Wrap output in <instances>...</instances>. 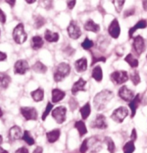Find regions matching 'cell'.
<instances>
[{
    "label": "cell",
    "instance_id": "obj_41",
    "mask_svg": "<svg viewBox=\"0 0 147 153\" xmlns=\"http://www.w3.org/2000/svg\"><path fill=\"white\" fill-rule=\"evenodd\" d=\"M42 5L46 9H50V8L52 7V0H43Z\"/></svg>",
    "mask_w": 147,
    "mask_h": 153
},
{
    "label": "cell",
    "instance_id": "obj_1",
    "mask_svg": "<svg viewBox=\"0 0 147 153\" xmlns=\"http://www.w3.org/2000/svg\"><path fill=\"white\" fill-rule=\"evenodd\" d=\"M113 92L110 90H102L99 93H97L95 95L93 103H94V107L96 110L101 111L103 110L113 97Z\"/></svg>",
    "mask_w": 147,
    "mask_h": 153
},
{
    "label": "cell",
    "instance_id": "obj_9",
    "mask_svg": "<svg viewBox=\"0 0 147 153\" xmlns=\"http://www.w3.org/2000/svg\"><path fill=\"white\" fill-rule=\"evenodd\" d=\"M118 95H119V97L121 98V99H123V100L126 101V102H128V103L134 98L133 91H132L130 88H128L127 86H125V85L121 86V87L119 88Z\"/></svg>",
    "mask_w": 147,
    "mask_h": 153
},
{
    "label": "cell",
    "instance_id": "obj_3",
    "mask_svg": "<svg viewBox=\"0 0 147 153\" xmlns=\"http://www.w3.org/2000/svg\"><path fill=\"white\" fill-rule=\"evenodd\" d=\"M13 40L17 44H23L27 40V33L24 30V25L23 23H19L16 25V27L13 29L12 32Z\"/></svg>",
    "mask_w": 147,
    "mask_h": 153
},
{
    "label": "cell",
    "instance_id": "obj_26",
    "mask_svg": "<svg viewBox=\"0 0 147 153\" xmlns=\"http://www.w3.org/2000/svg\"><path fill=\"white\" fill-rule=\"evenodd\" d=\"M31 97L35 102H40L44 98V90L42 88H37L31 92Z\"/></svg>",
    "mask_w": 147,
    "mask_h": 153
},
{
    "label": "cell",
    "instance_id": "obj_54",
    "mask_svg": "<svg viewBox=\"0 0 147 153\" xmlns=\"http://www.w3.org/2000/svg\"><path fill=\"white\" fill-rule=\"evenodd\" d=\"M2 142H3V138H2V136L0 135V144H1Z\"/></svg>",
    "mask_w": 147,
    "mask_h": 153
},
{
    "label": "cell",
    "instance_id": "obj_35",
    "mask_svg": "<svg viewBox=\"0 0 147 153\" xmlns=\"http://www.w3.org/2000/svg\"><path fill=\"white\" fill-rule=\"evenodd\" d=\"M129 78H130V80L132 81V83H133L134 85H138L140 83V76H139V73H138V71L134 70L132 71L130 75H129Z\"/></svg>",
    "mask_w": 147,
    "mask_h": 153
},
{
    "label": "cell",
    "instance_id": "obj_46",
    "mask_svg": "<svg viewBox=\"0 0 147 153\" xmlns=\"http://www.w3.org/2000/svg\"><path fill=\"white\" fill-rule=\"evenodd\" d=\"M5 2L9 5L10 7H14V5H15V2L16 0H5Z\"/></svg>",
    "mask_w": 147,
    "mask_h": 153
},
{
    "label": "cell",
    "instance_id": "obj_14",
    "mask_svg": "<svg viewBox=\"0 0 147 153\" xmlns=\"http://www.w3.org/2000/svg\"><path fill=\"white\" fill-rule=\"evenodd\" d=\"M87 143H88V149H90L91 152H98L100 151L102 148V143L99 139H97L96 137H91L87 139Z\"/></svg>",
    "mask_w": 147,
    "mask_h": 153
},
{
    "label": "cell",
    "instance_id": "obj_18",
    "mask_svg": "<svg viewBox=\"0 0 147 153\" xmlns=\"http://www.w3.org/2000/svg\"><path fill=\"white\" fill-rule=\"evenodd\" d=\"M64 97H65V92L62 91L61 89L58 88L52 89V92H51V100H52L53 103L60 102Z\"/></svg>",
    "mask_w": 147,
    "mask_h": 153
},
{
    "label": "cell",
    "instance_id": "obj_7",
    "mask_svg": "<svg viewBox=\"0 0 147 153\" xmlns=\"http://www.w3.org/2000/svg\"><path fill=\"white\" fill-rule=\"evenodd\" d=\"M133 49L134 51L136 52V54L138 56H140L146 49V43H145V39L143 38L141 35H137L134 37L133 39Z\"/></svg>",
    "mask_w": 147,
    "mask_h": 153
},
{
    "label": "cell",
    "instance_id": "obj_34",
    "mask_svg": "<svg viewBox=\"0 0 147 153\" xmlns=\"http://www.w3.org/2000/svg\"><path fill=\"white\" fill-rule=\"evenodd\" d=\"M22 139L26 142L28 145H33L34 143H35V141H34L33 137L31 136L29 131L28 130H24L23 131V136H22Z\"/></svg>",
    "mask_w": 147,
    "mask_h": 153
},
{
    "label": "cell",
    "instance_id": "obj_39",
    "mask_svg": "<svg viewBox=\"0 0 147 153\" xmlns=\"http://www.w3.org/2000/svg\"><path fill=\"white\" fill-rule=\"evenodd\" d=\"M106 141H107V149L110 153H114L115 152V144L113 141L111 140V138H106Z\"/></svg>",
    "mask_w": 147,
    "mask_h": 153
},
{
    "label": "cell",
    "instance_id": "obj_27",
    "mask_svg": "<svg viewBox=\"0 0 147 153\" xmlns=\"http://www.w3.org/2000/svg\"><path fill=\"white\" fill-rule=\"evenodd\" d=\"M92 78H93L95 81L100 82L103 78V72H102V68L100 66H95L92 70Z\"/></svg>",
    "mask_w": 147,
    "mask_h": 153
},
{
    "label": "cell",
    "instance_id": "obj_50",
    "mask_svg": "<svg viewBox=\"0 0 147 153\" xmlns=\"http://www.w3.org/2000/svg\"><path fill=\"white\" fill-rule=\"evenodd\" d=\"M142 6H143V9L147 11V0H142Z\"/></svg>",
    "mask_w": 147,
    "mask_h": 153
},
{
    "label": "cell",
    "instance_id": "obj_4",
    "mask_svg": "<svg viewBox=\"0 0 147 153\" xmlns=\"http://www.w3.org/2000/svg\"><path fill=\"white\" fill-rule=\"evenodd\" d=\"M110 79L115 84L121 85L129 79V75L127 72L124 70H117V71L112 72L110 75Z\"/></svg>",
    "mask_w": 147,
    "mask_h": 153
},
{
    "label": "cell",
    "instance_id": "obj_53",
    "mask_svg": "<svg viewBox=\"0 0 147 153\" xmlns=\"http://www.w3.org/2000/svg\"><path fill=\"white\" fill-rule=\"evenodd\" d=\"M2 115H3V111H2V109L0 108V118L2 117Z\"/></svg>",
    "mask_w": 147,
    "mask_h": 153
},
{
    "label": "cell",
    "instance_id": "obj_2",
    "mask_svg": "<svg viewBox=\"0 0 147 153\" xmlns=\"http://www.w3.org/2000/svg\"><path fill=\"white\" fill-rule=\"evenodd\" d=\"M70 71H71L70 65L66 62H61L56 66L55 70H54V73H53V78L56 82H60V81H62L65 77L68 76Z\"/></svg>",
    "mask_w": 147,
    "mask_h": 153
},
{
    "label": "cell",
    "instance_id": "obj_52",
    "mask_svg": "<svg viewBox=\"0 0 147 153\" xmlns=\"http://www.w3.org/2000/svg\"><path fill=\"white\" fill-rule=\"evenodd\" d=\"M25 1H26L28 4H32V3L35 2V0H25Z\"/></svg>",
    "mask_w": 147,
    "mask_h": 153
},
{
    "label": "cell",
    "instance_id": "obj_10",
    "mask_svg": "<svg viewBox=\"0 0 147 153\" xmlns=\"http://www.w3.org/2000/svg\"><path fill=\"white\" fill-rule=\"evenodd\" d=\"M20 113L26 120H36L38 116L37 110L34 107H21Z\"/></svg>",
    "mask_w": 147,
    "mask_h": 153
},
{
    "label": "cell",
    "instance_id": "obj_21",
    "mask_svg": "<svg viewBox=\"0 0 147 153\" xmlns=\"http://www.w3.org/2000/svg\"><path fill=\"white\" fill-rule=\"evenodd\" d=\"M74 66H75L77 72L82 73V72L86 71V69H87V59L85 57H82V58L76 60L75 63H74Z\"/></svg>",
    "mask_w": 147,
    "mask_h": 153
},
{
    "label": "cell",
    "instance_id": "obj_40",
    "mask_svg": "<svg viewBox=\"0 0 147 153\" xmlns=\"http://www.w3.org/2000/svg\"><path fill=\"white\" fill-rule=\"evenodd\" d=\"M88 150V143H87V139H85L82 142L81 146H80V152L81 153H85Z\"/></svg>",
    "mask_w": 147,
    "mask_h": 153
},
{
    "label": "cell",
    "instance_id": "obj_36",
    "mask_svg": "<svg viewBox=\"0 0 147 153\" xmlns=\"http://www.w3.org/2000/svg\"><path fill=\"white\" fill-rule=\"evenodd\" d=\"M134 150H135V145L133 140L128 141L124 145V147H123V152L124 153H133Z\"/></svg>",
    "mask_w": 147,
    "mask_h": 153
},
{
    "label": "cell",
    "instance_id": "obj_11",
    "mask_svg": "<svg viewBox=\"0 0 147 153\" xmlns=\"http://www.w3.org/2000/svg\"><path fill=\"white\" fill-rule=\"evenodd\" d=\"M29 70V64L26 60H18L14 64V73L19 75H24Z\"/></svg>",
    "mask_w": 147,
    "mask_h": 153
},
{
    "label": "cell",
    "instance_id": "obj_51",
    "mask_svg": "<svg viewBox=\"0 0 147 153\" xmlns=\"http://www.w3.org/2000/svg\"><path fill=\"white\" fill-rule=\"evenodd\" d=\"M0 153H9L7 151V150H5V149H3L2 147H0Z\"/></svg>",
    "mask_w": 147,
    "mask_h": 153
},
{
    "label": "cell",
    "instance_id": "obj_19",
    "mask_svg": "<svg viewBox=\"0 0 147 153\" xmlns=\"http://www.w3.org/2000/svg\"><path fill=\"white\" fill-rule=\"evenodd\" d=\"M146 27H147V21H146V20H144V19L139 20V21H138L133 27H131L130 29H129V31H128L129 38H132V37H133V34H134V32L136 30H138V29H144V28H146Z\"/></svg>",
    "mask_w": 147,
    "mask_h": 153
},
{
    "label": "cell",
    "instance_id": "obj_24",
    "mask_svg": "<svg viewBox=\"0 0 147 153\" xmlns=\"http://www.w3.org/2000/svg\"><path fill=\"white\" fill-rule=\"evenodd\" d=\"M46 137L49 143H54L59 139L60 137V130L59 129H53L46 133Z\"/></svg>",
    "mask_w": 147,
    "mask_h": 153
},
{
    "label": "cell",
    "instance_id": "obj_8",
    "mask_svg": "<svg viewBox=\"0 0 147 153\" xmlns=\"http://www.w3.org/2000/svg\"><path fill=\"white\" fill-rule=\"evenodd\" d=\"M67 33H68V36L70 37L71 39H78L80 36H81V29H80L79 25L77 24L76 21L72 20L69 23L68 27H67Z\"/></svg>",
    "mask_w": 147,
    "mask_h": 153
},
{
    "label": "cell",
    "instance_id": "obj_45",
    "mask_svg": "<svg viewBox=\"0 0 147 153\" xmlns=\"http://www.w3.org/2000/svg\"><path fill=\"white\" fill-rule=\"evenodd\" d=\"M7 59V54L2 52V51H0V62L1 61H5V60Z\"/></svg>",
    "mask_w": 147,
    "mask_h": 153
},
{
    "label": "cell",
    "instance_id": "obj_5",
    "mask_svg": "<svg viewBox=\"0 0 147 153\" xmlns=\"http://www.w3.org/2000/svg\"><path fill=\"white\" fill-rule=\"evenodd\" d=\"M128 114H129L128 108L121 106V107H118L117 109H115V110L112 112L111 118H112V120H114L116 123H122L125 118L128 116Z\"/></svg>",
    "mask_w": 147,
    "mask_h": 153
},
{
    "label": "cell",
    "instance_id": "obj_47",
    "mask_svg": "<svg viewBox=\"0 0 147 153\" xmlns=\"http://www.w3.org/2000/svg\"><path fill=\"white\" fill-rule=\"evenodd\" d=\"M33 153H43V148H42V147H40V146L36 147L35 150L33 151Z\"/></svg>",
    "mask_w": 147,
    "mask_h": 153
},
{
    "label": "cell",
    "instance_id": "obj_56",
    "mask_svg": "<svg viewBox=\"0 0 147 153\" xmlns=\"http://www.w3.org/2000/svg\"><path fill=\"white\" fill-rule=\"evenodd\" d=\"M0 33H1V31H0Z\"/></svg>",
    "mask_w": 147,
    "mask_h": 153
},
{
    "label": "cell",
    "instance_id": "obj_43",
    "mask_svg": "<svg viewBox=\"0 0 147 153\" xmlns=\"http://www.w3.org/2000/svg\"><path fill=\"white\" fill-rule=\"evenodd\" d=\"M76 5V0H67V7L68 9H73Z\"/></svg>",
    "mask_w": 147,
    "mask_h": 153
},
{
    "label": "cell",
    "instance_id": "obj_23",
    "mask_svg": "<svg viewBox=\"0 0 147 153\" xmlns=\"http://www.w3.org/2000/svg\"><path fill=\"white\" fill-rule=\"evenodd\" d=\"M44 38L47 42L53 43V42H57L59 40V34L57 32H52L51 30H45L44 32Z\"/></svg>",
    "mask_w": 147,
    "mask_h": 153
},
{
    "label": "cell",
    "instance_id": "obj_25",
    "mask_svg": "<svg viewBox=\"0 0 147 153\" xmlns=\"http://www.w3.org/2000/svg\"><path fill=\"white\" fill-rule=\"evenodd\" d=\"M44 44V42H43V39L40 37L39 35H35L32 37V39H31V47L34 50H38L40 49Z\"/></svg>",
    "mask_w": 147,
    "mask_h": 153
},
{
    "label": "cell",
    "instance_id": "obj_49",
    "mask_svg": "<svg viewBox=\"0 0 147 153\" xmlns=\"http://www.w3.org/2000/svg\"><path fill=\"white\" fill-rule=\"evenodd\" d=\"M131 139L132 140H135L136 139V130H135V129H133V130H132V134H131Z\"/></svg>",
    "mask_w": 147,
    "mask_h": 153
},
{
    "label": "cell",
    "instance_id": "obj_42",
    "mask_svg": "<svg viewBox=\"0 0 147 153\" xmlns=\"http://www.w3.org/2000/svg\"><path fill=\"white\" fill-rule=\"evenodd\" d=\"M0 23L1 24H5L6 23V15L3 12V10L0 8Z\"/></svg>",
    "mask_w": 147,
    "mask_h": 153
},
{
    "label": "cell",
    "instance_id": "obj_32",
    "mask_svg": "<svg viewBox=\"0 0 147 153\" xmlns=\"http://www.w3.org/2000/svg\"><path fill=\"white\" fill-rule=\"evenodd\" d=\"M46 23V19L41 15H37L35 16V19H34V26H35L36 29H39L42 26H44Z\"/></svg>",
    "mask_w": 147,
    "mask_h": 153
},
{
    "label": "cell",
    "instance_id": "obj_17",
    "mask_svg": "<svg viewBox=\"0 0 147 153\" xmlns=\"http://www.w3.org/2000/svg\"><path fill=\"white\" fill-rule=\"evenodd\" d=\"M140 101H141V95L137 94V95H135L133 99H132L130 102H129V108H130L131 117L132 118L135 116V113H136V110H137L138 106H139Z\"/></svg>",
    "mask_w": 147,
    "mask_h": 153
},
{
    "label": "cell",
    "instance_id": "obj_55",
    "mask_svg": "<svg viewBox=\"0 0 147 153\" xmlns=\"http://www.w3.org/2000/svg\"><path fill=\"white\" fill-rule=\"evenodd\" d=\"M146 59H147V55H146Z\"/></svg>",
    "mask_w": 147,
    "mask_h": 153
},
{
    "label": "cell",
    "instance_id": "obj_15",
    "mask_svg": "<svg viewBox=\"0 0 147 153\" xmlns=\"http://www.w3.org/2000/svg\"><path fill=\"white\" fill-rule=\"evenodd\" d=\"M91 126L97 129H105L106 127H107V121H106V118L104 115H102V114L97 115L96 118H95L93 120V122H92Z\"/></svg>",
    "mask_w": 147,
    "mask_h": 153
},
{
    "label": "cell",
    "instance_id": "obj_31",
    "mask_svg": "<svg viewBox=\"0 0 147 153\" xmlns=\"http://www.w3.org/2000/svg\"><path fill=\"white\" fill-rule=\"evenodd\" d=\"M32 69L37 73H42L44 74L47 71V66L44 65L41 61H37L35 62V64L32 66Z\"/></svg>",
    "mask_w": 147,
    "mask_h": 153
},
{
    "label": "cell",
    "instance_id": "obj_28",
    "mask_svg": "<svg viewBox=\"0 0 147 153\" xmlns=\"http://www.w3.org/2000/svg\"><path fill=\"white\" fill-rule=\"evenodd\" d=\"M125 61L127 62L129 65H130V67L134 68V69L136 68V67H138V65H139V61H138V59L133 55V54H131V53H129V54L126 55Z\"/></svg>",
    "mask_w": 147,
    "mask_h": 153
},
{
    "label": "cell",
    "instance_id": "obj_48",
    "mask_svg": "<svg viewBox=\"0 0 147 153\" xmlns=\"http://www.w3.org/2000/svg\"><path fill=\"white\" fill-rule=\"evenodd\" d=\"M134 13V9H131V10H127V12H126L125 14H124V16L125 17H128L129 15H132V14H133Z\"/></svg>",
    "mask_w": 147,
    "mask_h": 153
},
{
    "label": "cell",
    "instance_id": "obj_33",
    "mask_svg": "<svg viewBox=\"0 0 147 153\" xmlns=\"http://www.w3.org/2000/svg\"><path fill=\"white\" fill-rule=\"evenodd\" d=\"M112 3H113V6L116 10L117 13H121L123 7H124V3L125 0H112Z\"/></svg>",
    "mask_w": 147,
    "mask_h": 153
},
{
    "label": "cell",
    "instance_id": "obj_6",
    "mask_svg": "<svg viewBox=\"0 0 147 153\" xmlns=\"http://www.w3.org/2000/svg\"><path fill=\"white\" fill-rule=\"evenodd\" d=\"M66 112H67V110H66L64 106H58V107L54 108L51 111V115L57 123L62 124L66 120Z\"/></svg>",
    "mask_w": 147,
    "mask_h": 153
},
{
    "label": "cell",
    "instance_id": "obj_37",
    "mask_svg": "<svg viewBox=\"0 0 147 153\" xmlns=\"http://www.w3.org/2000/svg\"><path fill=\"white\" fill-rule=\"evenodd\" d=\"M81 46L83 49H85V50H90V49L94 46V42L92 41L91 39H89L86 37V38L83 40V42L81 43Z\"/></svg>",
    "mask_w": 147,
    "mask_h": 153
},
{
    "label": "cell",
    "instance_id": "obj_38",
    "mask_svg": "<svg viewBox=\"0 0 147 153\" xmlns=\"http://www.w3.org/2000/svg\"><path fill=\"white\" fill-rule=\"evenodd\" d=\"M53 110V105H52V103L51 102H48L47 103V106H46V109L44 110V112H43V114H42V120H45L46 119V117L48 116L49 113H50L51 111Z\"/></svg>",
    "mask_w": 147,
    "mask_h": 153
},
{
    "label": "cell",
    "instance_id": "obj_12",
    "mask_svg": "<svg viewBox=\"0 0 147 153\" xmlns=\"http://www.w3.org/2000/svg\"><path fill=\"white\" fill-rule=\"evenodd\" d=\"M108 33L112 38L117 39L120 35V25L117 19H113L108 26Z\"/></svg>",
    "mask_w": 147,
    "mask_h": 153
},
{
    "label": "cell",
    "instance_id": "obj_30",
    "mask_svg": "<svg viewBox=\"0 0 147 153\" xmlns=\"http://www.w3.org/2000/svg\"><path fill=\"white\" fill-rule=\"evenodd\" d=\"M75 128L78 130L79 132V135L80 136H84V135L87 133V128H86V125L85 123L83 122L82 120H79V121H76L75 122Z\"/></svg>",
    "mask_w": 147,
    "mask_h": 153
},
{
    "label": "cell",
    "instance_id": "obj_22",
    "mask_svg": "<svg viewBox=\"0 0 147 153\" xmlns=\"http://www.w3.org/2000/svg\"><path fill=\"white\" fill-rule=\"evenodd\" d=\"M84 29L87 31H90V32L97 33V32H99L100 26H99V24L95 23L92 19H88L84 24Z\"/></svg>",
    "mask_w": 147,
    "mask_h": 153
},
{
    "label": "cell",
    "instance_id": "obj_16",
    "mask_svg": "<svg viewBox=\"0 0 147 153\" xmlns=\"http://www.w3.org/2000/svg\"><path fill=\"white\" fill-rule=\"evenodd\" d=\"M86 86V81L83 78H79L77 81L74 83L71 88V92L73 95H76L79 91H84Z\"/></svg>",
    "mask_w": 147,
    "mask_h": 153
},
{
    "label": "cell",
    "instance_id": "obj_29",
    "mask_svg": "<svg viewBox=\"0 0 147 153\" xmlns=\"http://www.w3.org/2000/svg\"><path fill=\"white\" fill-rule=\"evenodd\" d=\"M90 112H91V107H90V103L89 102L85 103V104L80 108V114H81L82 119H84V120L88 118V116L90 115Z\"/></svg>",
    "mask_w": 147,
    "mask_h": 153
},
{
    "label": "cell",
    "instance_id": "obj_13",
    "mask_svg": "<svg viewBox=\"0 0 147 153\" xmlns=\"http://www.w3.org/2000/svg\"><path fill=\"white\" fill-rule=\"evenodd\" d=\"M23 133H22V129L19 126L14 125L10 128L9 133H8V137L11 141H16L22 139Z\"/></svg>",
    "mask_w": 147,
    "mask_h": 153
},
{
    "label": "cell",
    "instance_id": "obj_44",
    "mask_svg": "<svg viewBox=\"0 0 147 153\" xmlns=\"http://www.w3.org/2000/svg\"><path fill=\"white\" fill-rule=\"evenodd\" d=\"M15 153H29V151H28V149L26 147H21V148L17 149Z\"/></svg>",
    "mask_w": 147,
    "mask_h": 153
},
{
    "label": "cell",
    "instance_id": "obj_20",
    "mask_svg": "<svg viewBox=\"0 0 147 153\" xmlns=\"http://www.w3.org/2000/svg\"><path fill=\"white\" fill-rule=\"evenodd\" d=\"M11 83L10 76L6 73L0 72V90H4V89L8 88V86Z\"/></svg>",
    "mask_w": 147,
    "mask_h": 153
}]
</instances>
